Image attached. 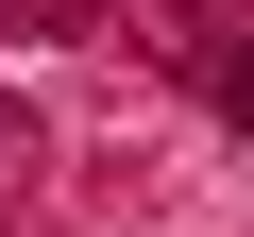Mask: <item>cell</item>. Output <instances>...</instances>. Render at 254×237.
Wrapping results in <instances>:
<instances>
[{
	"instance_id": "cell-2",
	"label": "cell",
	"mask_w": 254,
	"mask_h": 237,
	"mask_svg": "<svg viewBox=\"0 0 254 237\" xmlns=\"http://www.w3.org/2000/svg\"><path fill=\"white\" fill-rule=\"evenodd\" d=\"M102 0H0V34H85Z\"/></svg>"
},
{
	"instance_id": "cell-1",
	"label": "cell",
	"mask_w": 254,
	"mask_h": 237,
	"mask_svg": "<svg viewBox=\"0 0 254 237\" xmlns=\"http://www.w3.org/2000/svg\"><path fill=\"white\" fill-rule=\"evenodd\" d=\"M187 85H203V102H220V136H254V34H220V51H203V68H187Z\"/></svg>"
}]
</instances>
